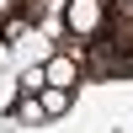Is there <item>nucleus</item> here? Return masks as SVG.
<instances>
[{
  "instance_id": "f257e3e1",
  "label": "nucleus",
  "mask_w": 133,
  "mask_h": 133,
  "mask_svg": "<svg viewBox=\"0 0 133 133\" xmlns=\"http://www.w3.org/2000/svg\"><path fill=\"white\" fill-rule=\"evenodd\" d=\"M101 16H107V5H101V0H69V11H64L69 32H80V37L101 32Z\"/></svg>"
},
{
  "instance_id": "7ed1b4c3",
  "label": "nucleus",
  "mask_w": 133,
  "mask_h": 133,
  "mask_svg": "<svg viewBox=\"0 0 133 133\" xmlns=\"http://www.w3.org/2000/svg\"><path fill=\"white\" fill-rule=\"evenodd\" d=\"M37 107H43V117H64V112H69V91H64V85H43V91H37Z\"/></svg>"
},
{
  "instance_id": "f03ea898",
  "label": "nucleus",
  "mask_w": 133,
  "mask_h": 133,
  "mask_svg": "<svg viewBox=\"0 0 133 133\" xmlns=\"http://www.w3.org/2000/svg\"><path fill=\"white\" fill-rule=\"evenodd\" d=\"M43 85H64V91H75V85H80V64H75L69 53L48 59V64H43Z\"/></svg>"
}]
</instances>
